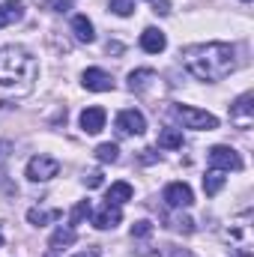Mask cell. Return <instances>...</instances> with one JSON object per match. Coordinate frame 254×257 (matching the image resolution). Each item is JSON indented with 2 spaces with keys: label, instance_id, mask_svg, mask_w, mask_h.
<instances>
[{
  "label": "cell",
  "instance_id": "2e32d148",
  "mask_svg": "<svg viewBox=\"0 0 254 257\" xmlns=\"http://www.w3.org/2000/svg\"><path fill=\"white\" fill-rule=\"evenodd\" d=\"M153 81H156V72H153V69H135V72L129 75V90L144 93Z\"/></svg>",
  "mask_w": 254,
  "mask_h": 257
},
{
  "label": "cell",
  "instance_id": "cb8c5ba5",
  "mask_svg": "<svg viewBox=\"0 0 254 257\" xmlns=\"http://www.w3.org/2000/svg\"><path fill=\"white\" fill-rule=\"evenodd\" d=\"M132 236H135V239H147V236H153V221H147V218L135 221V224H132Z\"/></svg>",
  "mask_w": 254,
  "mask_h": 257
},
{
  "label": "cell",
  "instance_id": "6da1fadb",
  "mask_svg": "<svg viewBox=\"0 0 254 257\" xmlns=\"http://www.w3.org/2000/svg\"><path fill=\"white\" fill-rule=\"evenodd\" d=\"M183 66L200 81H221L236 69V57L224 42H203L183 51Z\"/></svg>",
  "mask_w": 254,
  "mask_h": 257
},
{
  "label": "cell",
  "instance_id": "4fadbf2b",
  "mask_svg": "<svg viewBox=\"0 0 254 257\" xmlns=\"http://www.w3.org/2000/svg\"><path fill=\"white\" fill-rule=\"evenodd\" d=\"M24 18V3L21 0H3L0 3V30Z\"/></svg>",
  "mask_w": 254,
  "mask_h": 257
},
{
  "label": "cell",
  "instance_id": "9c48e42d",
  "mask_svg": "<svg viewBox=\"0 0 254 257\" xmlns=\"http://www.w3.org/2000/svg\"><path fill=\"white\" fill-rule=\"evenodd\" d=\"M84 87L93 90V93H108V90H114V78L105 69H87L84 72Z\"/></svg>",
  "mask_w": 254,
  "mask_h": 257
},
{
  "label": "cell",
  "instance_id": "52a82bcc",
  "mask_svg": "<svg viewBox=\"0 0 254 257\" xmlns=\"http://www.w3.org/2000/svg\"><path fill=\"white\" fill-rule=\"evenodd\" d=\"M254 93H242L233 105H230V120L236 123L239 128H251L254 123Z\"/></svg>",
  "mask_w": 254,
  "mask_h": 257
},
{
  "label": "cell",
  "instance_id": "1f68e13d",
  "mask_svg": "<svg viewBox=\"0 0 254 257\" xmlns=\"http://www.w3.org/2000/svg\"><path fill=\"white\" fill-rule=\"evenodd\" d=\"M0 248H3V230H0Z\"/></svg>",
  "mask_w": 254,
  "mask_h": 257
},
{
  "label": "cell",
  "instance_id": "7402d4cb",
  "mask_svg": "<svg viewBox=\"0 0 254 257\" xmlns=\"http://www.w3.org/2000/svg\"><path fill=\"white\" fill-rule=\"evenodd\" d=\"M96 159L105 162V165H108V162H117V159H120L117 144H99V147H96Z\"/></svg>",
  "mask_w": 254,
  "mask_h": 257
},
{
  "label": "cell",
  "instance_id": "484cf974",
  "mask_svg": "<svg viewBox=\"0 0 254 257\" xmlns=\"http://www.w3.org/2000/svg\"><path fill=\"white\" fill-rule=\"evenodd\" d=\"M45 6L54 9V12H69L72 9V0H45Z\"/></svg>",
  "mask_w": 254,
  "mask_h": 257
},
{
  "label": "cell",
  "instance_id": "5b68a950",
  "mask_svg": "<svg viewBox=\"0 0 254 257\" xmlns=\"http://www.w3.org/2000/svg\"><path fill=\"white\" fill-rule=\"evenodd\" d=\"M209 165H212L215 171H242L239 153H236L233 147H221V144L209 150Z\"/></svg>",
  "mask_w": 254,
  "mask_h": 257
},
{
  "label": "cell",
  "instance_id": "e0dca14e",
  "mask_svg": "<svg viewBox=\"0 0 254 257\" xmlns=\"http://www.w3.org/2000/svg\"><path fill=\"white\" fill-rule=\"evenodd\" d=\"M132 194H135V189H132L129 183H123V180H120V183H114V186L108 189V194H105V200H108V203H117V206H120V203H126V200H132Z\"/></svg>",
  "mask_w": 254,
  "mask_h": 257
},
{
  "label": "cell",
  "instance_id": "277c9868",
  "mask_svg": "<svg viewBox=\"0 0 254 257\" xmlns=\"http://www.w3.org/2000/svg\"><path fill=\"white\" fill-rule=\"evenodd\" d=\"M57 174H60V162L51 159V156H33V159L27 162V177H30L33 183H48V180L57 177Z\"/></svg>",
  "mask_w": 254,
  "mask_h": 257
},
{
  "label": "cell",
  "instance_id": "ffe728a7",
  "mask_svg": "<svg viewBox=\"0 0 254 257\" xmlns=\"http://www.w3.org/2000/svg\"><path fill=\"white\" fill-rule=\"evenodd\" d=\"M75 239H78V233H75L72 224H69V227H57L54 236H51V248H66V245H72Z\"/></svg>",
  "mask_w": 254,
  "mask_h": 257
},
{
  "label": "cell",
  "instance_id": "83f0119b",
  "mask_svg": "<svg viewBox=\"0 0 254 257\" xmlns=\"http://www.w3.org/2000/svg\"><path fill=\"white\" fill-rule=\"evenodd\" d=\"M153 12H156V15H168V12H171V3H168V0H156Z\"/></svg>",
  "mask_w": 254,
  "mask_h": 257
},
{
  "label": "cell",
  "instance_id": "d6986e66",
  "mask_svg": "<svg viewBox=\"0 0 254 257\" xmlns=\"http://www.w3.org/2000/svg\"><path fill=\"white\" fill-rule=\"evenodd\" d=\"M141 254H144V257H194L189 248H177V245H159L156 251L141 248Z\"/></svg>",
  "mask_w": 254,
  "mask_h": 257
},
{
  "label": "cell",
  "instance_id": "44dd1931",
  "mask_svg": "<svg viewBox=\"0 0 254 257\" xmlns=\"http://www.w3.org/2000/svg\"><path fill=\"white\" fill-rule=\"evenodd\" d=\"M221 189H224V177H221V171H215V168H212V171L203 177V192L209 194V197H215Z\"/></svg>",
  "mask_w": 254,
  "mask_h": 257
},
{
  "label": "cell",
  "instance_id": "f546056e",
  "mask_svg": "<svg viewBox=\"0 0 254 257\" xmlns=\"http://www.w3.org/2000/svg\"><path fill=\"white\" fill-rule=\"evenodd\" d=\"M75 257H99V248H87V251H81V254Z\"/></svg>",
  "mask_w": 254,
  "mask_h": 257
},
{
  "label": "cell",
  "instance_id": "9a60e30c",
  "mask_svg": "<svg viewBox=\"0 0 254 257\" xmlns=\"http://www.w3.org/2000/svg\"><path fill=\"white\" fill-rule=\"evenodd\" d=\"M72 30H75V39H78V42H87V45H90V42L96 39L93 21H90L87 15H75V18H72Z\"/></svg>",
  "mask_w": 254,
  "mask_h": 257
},
{
  "label": "cell",
  "instance_id": "3957f363",
  "mask_svg": "<svg viewBox=\"0 0 254 257\" xmlns=\"http://www.w3.org/2000/svg\"><path fill=\"white\" fill-rule=\"evenodd\" d=\"M171 114H174L186 128H197V132H212V128H218V117H212V114H206V111H197V108H189V105H174Z\"/></svg>",
  "mask_w": 254,
  "mask_h": 257
},
{
  "label": "cell",
  "instance_id": "ba28073f",
  "mask_svg": "<svg viewBox=\"0 0 254 257\" xmlns=\"http://www.w3.org/2000/svg\"><path fill=\"white\" fill-rule=\"evenodd\" d=\"M165 203L171 209H183V206H191L194 203V194H191V189L186 183H171L165 189Z\"/></svg>",
  "mask_w": 254,
  "mask_h": 257
},
{
  "label": "cell",
  "instance_id": "8fae6325",
  "mask_svg": "<svg viewBox=\"0 0 254 257\" xmlns=\"http://www.w3.org/2000/svg\"><path fill=\"white\" fill-rule=\"evenodd\" d=\"M105 108H84L81 111V128L87 132V135H99L102 128H105Z\"/></svg>",
  "mask_w": 254,
  "mask_h": 257
},
{
  "label": "cell",
  "instance_id": "d4e9b609",
  "mask_svg": "<svg viewBox=\"0 0 254 257\" xmlns=\"http://www.w3.org/2000/svg\"><path fill=\"white\" fill-rule=\"evenodd\" d=\"M111 9H114L117 15H132V12H135V3H132V0H111Z\"/></svg>",
  "mask_w": 254,
  "mask_h": 257
},
{
  "label": "cell",
  "instance_id": "ac0fdd59",
  "mask_svg": "<svg viewBox=\"0 0 254 257\" xmlns=\"http://www.w3.org/2000/svg\"><path fill=\"white\" fill-rule=\"evenodd\" d=\"M159 147H165V150H180V147H183V132H180V128H162V132H159Z\"/></svg>",
  "mask_w": 254,
  "mask_h": 257
},
{
  "label": "cell",
  "instance_id": "7a4b0ae2",
  "mask_svg": "<svg viewBox=\"0 0 254 257\" xmlns=\"http://www.w3.org/2000/svg\"><path fill=\"white\" fill-rule=\"evenodd\" d=\"M36 69L39 66L27 48H21V45L0 48V87L3 90H12L18 96L30 93L33 81H36Z\"/></svg>",
  "mask_w": 254,
  "mask_h": 257
},
{
  "label": "cell",
  "instance_id": "8992f818",
  "mask_svg": "<svg viewBox=\"0 0 254 257\" xmlns=\"http://www.w3.org/2000/svg\"><path fill=\"white\" fill-rule=\"evenodd\" d=\"M114 128H117V135H123V138H126V135H144L147 120H144V114H141V111L126 108V111H120V114H117Z\"/></svg>",
  "mask_w": 254,
  "mask_h": 257
},
{
  "label": "cell",
  "instance_id": "5bb4252c",
  "mask_svg": "<svg viewBox=\"0 0 254 257\" xmlns=\"http://www.w3.org/2000/svg\"><path fill=\"white\" fill-rule=\"evenodd\" d=\"M60 215H63V209H57V206H51V209H45V206H33V209L27 212V221L36 224V227H45V224L57 221Z\"/></svg>",
  "mask_w": 254,
  "mask_h": 257
},
{
  "label": "cell",
  "instance_id": "f1b7e54d",
  "mask_svg": "<svg viewBox=\"0 0 254 257\" xmlns=\"http://www.w3.org/2000/svg\"><path fill=\"white\" fill-rule=\"evenodd\" d=\"M120 51H123L120 42H108V54H120Z\"/></svg>",
  "mask_w": 254,
  "mask_h": 257
},
{
  "label": "cell",
  "instance_id": "7c38bea8",
  "mask_svg": "<svg viewBox=\"0 0 254 257\" xmlns=\"http://www.w3.org/2000/svg\"><path fill=\"white\" fill-rule=\"evenodd\" d=\"M165 45H168V39H165V33H162V30L147 27V30L141 33V48H144L147 54H159V51H165Z\"/></svg>",
  "mask_w": 254,
  "mask_h": 257
},
{
  "label": "cell",
  "instance_id": "30bf717a",
  "mask_svg": "<svg viewBox=\"0 0 254 257\" xmlns=\"http://www.w3.org/2000/svg\"><path fill=\"white\" fill-rule=\"evenodd\" d=\"M120 221H123V212H120V206H117V203H108V200H105V203H102V209L93 215V224H96L99 230L117 227Z\"/></svg>",
  "mask_w": 254,
  "mask_h": 257
},
{
  "label": "cell",
  "instance_id": "4dcf8cb0",
  "mask_svg": "<svg viewBox=\"0 0 254 257\" xmlns=\"http://www.w3.org/2000/svg\"><path fill=\"white\" fill-rule=\"evenodd\" d=\"M6 150H9V144H0V159H6V156H9Z\"/></svg>",
  "mask_w": 254,
  "mask_h": 257
},
{
  "label": "cell",
  "instance_id": "603a6c76",
  "mask_svg": "<svg viewBox=\"0 0 254 257\" xmlns=\"http://www.w3.org/2000/svg\"><path fill=\"white\" fill-rule=\"evenodd\" d=\"M90 215H93L90 200H78V203H75V209H72V227H75V224H81V221H87Z\"/></svg>",
  "mask_w": 254,
  "mask_h": 257
},
{
  "label": "cell",
  "instance_id": "4316f807",
  "mask_svg": "<svg viewBox=\"0 0 254 257\" xmlns=\"http://www.w3.org/2000/svg\"><path fill=\"white\" fill-rule=\"evenodd\" d=\"M84 183H87V189H99V186H102V174H99V171H96V174H87Z\"/></svg>",
  "mask_w": 254,
  "mask_h": 257
}]
</instances>
